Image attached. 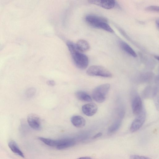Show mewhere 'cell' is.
Wrapping results in <instances>:
<instances>
[{
  "mask_svg": "<svg viewBox=\"0 0 159 159\" xmlns=\"http://www.w3.org/2000/svg\"><path fill=\"white\" fill-rule=\"evenodd\" d=\"M66 44L76 66L81 70L86 69L89 63L88 57L80 51L77 49L75 44L73 42L68 41L66 43Z\"/></svg>",
  "mask_w": 159,
  "mask_h": 159,
  "instance_id": "6da1fadb",
  "label": "cell"
},
{
  "mask_svg": "<svg viewBox=\"0 0 159 159\" xmlns=\"http://www.w3.org/2000/svg\"><path fill=\"white\" fill-rule=\"evenodd\" d=\"M85 20L87 23L92 27L111 33L114 32L105 18L95 15H89L85 17Z\"/></svg>",
  "mask_w": 159,
  "mask_h": 159,
  "instance_id": "7a4b0ae2",
  "label": "cell"
},
{
  "mask_svg": "<svg viewBox=\"0 0 159 159\" xmlns=\"http://www.w3.org/2000/svg\"><path fill=\"white\" fill-rule=\"evenodd\" d=\"M110 87V84L107 83L101 84L97 87L92 91L93 98L98 103L103 102L106 100Z\"/></svg>",
  "mask_w": 159,
  "mask_h": 159,
  "instance_id": "3957f363",
  "label": "cell"
},
{
  "mask_svg": "<svg viewBox=\"0 0 159 159\" xmlns=\"http://www.w3.org/2000/svg\"><path fill=\"white\" fill-rule=\"evenodd\" d=\"M86 74L90 76H98L111 78L112 74L105 67L101 66L94 65L90 66L86 71Z\"/></svg>",
  "mask_w": 159,
  "mask_h": 159,
  "instance_id": "277c9868",
  "label": "cell"
},
{
  "mask_svg": "<svg viewBox=\"0 0 159 159\" xmlns=\"http://www.w3.org/2000/svg\"><path fill=\"white\" fill-rule=\"evenodd\" d=\"M146 117V113L143 110L132 122L130 128L131 132H135L141 128L145 122Z\"/></svg>",
  "mask_w": 159,
  "mask_h": 159,
  "instance_id": "5b68a950",
  "label": "cell"
},
{
  "mask_svg": "<svg viewBox=\"0 0 159 159\" xmlns=\"http://www.w3.org/2000/svg\"><path fill=\"white\" fill-rule=\"evenodd\" d=\"M27 119L28 123L31 128L36 130L40 129L41 119L39 115L34 113L30 114L28 115Z\"/></svg>",
  "mask_w": 159,
  "mask_h": 159,
  "instance_id": "8992f818",
  "label": "cell"
},
{
  "mask_svg": "<svg viewBox=\"0 0 159 159\" xmlns=\"http://www.w3.org/2000/svg\"><path fill=\"white\" fill-rule=\"evenodd\" d=\"M88 2L92 4L99 6L107 9L113 8L116 4L115 1L113 0H92Z\"/></svg>",
  "mask_w": 159,
  "mask_h": 159,
  "instance_id": "52a82bcc",
  "label": "cell"
},
{
  "mask_svg": "<svg viewBox=\"0 0 159 159\" xmlns=\"http://www.w3.org/2000/svg\"><path fill=\"white\" fill-rule=\"evenodd\" d=\"M132 108L133 114L137 116L143 110L142 102L141 98L136 95L133 98L132 102Z\"/></svg>",
  "mask_w": 159,
  "mask_h": 159,
  "instance_id": "ba28073f",
  "label": "cell"
},
{
  "mask_svg": "<svg viewBox=\"0 0 159 159\" xmlns=\"http://www.w3.org/2000/svg\"><path fill=\"white\" fill-rule=\"evenodd\" d=\"M98 107L94 103H89L85 104L82 107L83 113L87 116H92L94 115L97 111Z\"/></svg>",
  "mask_w": 159,
  "mask_h": 159,
  "instance_id": "9c48e42d",
  "label": "cell"
},
{
  "mask_svg": "<svg viewBox=\"0 0 159 159\" xmlns=\"http://www.w3.org/2000/svg\"><path fill=\"white\" fill-rule=\"evenodd\" d=\"M158 92L157 87H152L151 86L146 87L143 91L142 95L144 98H147L150 97L155 96Z\"/></svg>",
  "mask_w": 159,
  "mask_h": 159,
  "instance_id": "30bf717a",
  "label": "cell"
},
{
  "mask_svg": "<svg viewBox=\"0 0 159 159\" xmlns=\"http://www.w3.org/2000/svg\"><path fill=\"white\" fill-rule=\"evenodd\" d=\"M71 121L75 126L77 128L83 127L86 124V121L84 118L79 115L72 116L71 118Z\"/></svg>",
  "mask_w": 159,
  "mask_h": 159,
  "instance_id": "8fae6325",
  "label": "cell"
},
{
  "mask_svg": "<svg viewBox=\"0 0 159 159\" xmlns=\"http://www.w3.org/2000/svg\"><path fill=\"white\" fill-rule=\"evenodd\" d=\"M75 143V141L73 139H61L59 145L56 148L59 150L63 149L73 146Z\"/></svg>",
  "mask_w": 159,
  "mask_h": 159,
  "instance_id": "7c38bea8",
  "label": "cell"
},
{
  "mask_svg": "<svg viewBox=\"0 0 159 159\" xmlns=\"http://www.w3.org/2000/svg\"><path fill=\"white\" fill-rule=\"evenodd\" d=\"M75 44L78 50L82 52L87 51L90 48L89 43L84 39L78 40Z\"/></svg>",
  "mask_w": 159,
  "mask_h": 159,
  "instance_id": "4fadbf2b",
  "label": "cell"
},
{
  "mask_svg": "<svg viewBox=\"0 0 159 159\" xmlns=\"http://www.w3.org/2000/svg\"><path fill=\"white\" fill-rule=\"evenodd\" d=\"M8 145L11 151L14 153L24 158V154L20 150L16 143L14 140H11L8 143Z\"/></svg>",
  "mask_w": 159,
  "mask_h": 159,
  "instance_id": "5bb4252c",
  "label": "cell"
},
{
  "mask_svg": "<svg viewBox=\"0 0 159 159\" xmlns=\"http://www.w3.org/2000/svg\"><path fill=\"white\" fill-rule=\"evenodd\" d=\"M75 96L78 99L81 101L90 102L92 101V98L90 96L84 91H77L75 93Z\"/></svg>",
  "mask_w": 159,
  "mask_h": 159,
  "instance_id": "9a60e30c",
  "label": "cell"
},
{
  "mask_svg": "<svg viewBox=\"0 0 159 159\" xmlns=\"http://www.w3.org/2000/svg\"><path fill=\"white\" fill-rule=\"evenodd\" d=\"M120 44L121 48L129 55L134 57H137L135 52L127 43L125 42L121 41Z\"/></svg>",
  "mask_w": 159,
  "mask_h": 159,
  "instance_id": "2e32d148",
  "label": "cell"
},
{
  "mask_svg": "<svg viewBox=\"0 0 159 159\" xmlns=\"http://www.w3.org/2000/svg\"><path fill=\"white\" fill-rule=\"evenodd\" d=\"M38 139L48 146L56 147L59 145L60 142V139L56 140L42 137L38 138Z\"/></svg>",
  "mask_w": 159,
  "mask_h": 159,
  "instance_id": "e0dca14e",
  "label": "cell"
},
{
  "mask_svg": "<svg viewBox=\"0 0 159 159\" xmlns=\"http://www.w3.org/2000/svg\"><path fill=\"white\" fill-rule=\"evenodd\" d=\"M153 74L151 72H147L141 74L139 77L140 82L143 83H147L151 82L153 79Z\"/></svg>",
  "mask_w": 159,
  "mask_h": 159,
  "instance_id": "ac0fdd59",
  "label": "cell"
},
{
  "mask_svg": "<svg viewBox=\"0 0 159 159\" xmlns=\"http://www.w3.org/2000/svg\"><path fill=\"white\" fill-rule=\"evenodd\" d=\"M121 123V120L120 119H118L115 121L109 127L108 132L109 133H113L120 127Z\"/></svg>",
  "mask_w": 159,
  "mask_h": 159,
  "instance_id": "d6986e66",
  "label": "cell"
},
{
  "mask_svg": "<svg viewBox=\"0 0 159 159\" xmlns=\"http://www.w3.org/2000/svg\"><path fill=\"white\" fill-rule=\"evenodd\" d=\"M145 9L148 11L159 12V7L157 6H150L146 7Z\"/></svg>",
  "mask_w": 159,
  "mask_h": 159,
  "instance_id": "ffe728a7",
  "label": "cell"
},
{
  "mask_svg": "<svg viewBox=\"0 0 159 159\" xmlns=\"http://www.w3.org/2000/svg\"><path fill=\"white\" fill-rule=\"evenodd\" d=\"M129 159H152L151 158L144 156L136 155H131L130 156Z\"/></svg>",
  "mask_w": 159,
  "mask_h": 159,
  "instance_id": "44dd1931",
  "label": "cell"
},
{
  "mask_svg": "<svg viewBox=\"0 0 159 159\" xmlns=\"http://www.w3.org/2000/svg\"><path fill=\"white\" fill-rule=\"evenodd\" d=\"M35 90L34 89L31 88L29 89L26 92V95L28 97H31L33 96Z\"/></svg>",
  "mask_w": 159,
  "mask_h": 159,
  "instance_id": "7402d4cb",
  "label": "cell"
},
{
  "mask_svg": "<svg viewBox=\"0 0 159 159\" xmlns=\"http://www.w3.org/2000/svg\"><path fill=\"white\" fill-rule=\"evenodd\" d=\"M47 84L50 86H54L56 84L55 81L52 80H48L47 82Z\"/></svg>",
  "mask_w": 159,
  "mask_h": 159,
  "instance_id": "603a6c76",
  "label": "cell"
},
{
  "mask_svg": "<svg viewBox=\"0 0 159 159\" xmlns=\"http://www.w3.org/2000/svg\"><path fill=\"white\" fill-rule=\"evenodd\" d=\"M102 135V134L101 133H99L93 137V139H95L101 137Z\"/></svg>",
  "mask_w": 159,
  "mask_h": 159,
  "instance_id": "cb8c5ba5",
  "label": "cell"
},
{
  "mask_svg": "<svg viewBox=\"0 0 159 159\" xmlns=\"http://www.w3.org/2000/svg\"><path fill=\"white\" fill-rule=\"evenodd\" d=\"M77 159H92L91 157H82Z\"/></svg>",
  "mask_w": 159,
  "mask_h": 159,
  "instance_id": "d4e9b609",
  "label": "cell"
},
{
  "mask_svg": "<svg viewBox=\"0 0 159 159\" xmlns=\"http://www.w3.org/2000/svg\"><path fill=\"white\" fill-rule=\"evenodd\" d=\"M156 26L157 29H158L159 28V20L158 19H157L156 20Z\"/></svg>",
  "mask_w": 159,
  "mask_h": 159,
  "instance_id": "484cf974",
  "label": "cell"
},
{
  "mask_svg": "<svg viewBox=\"0 0 159 159\" xmlns=\"http://www.w3.org/2000/svg\"><path fill=\"white\" fill-rule=\"evenodd\" d=\"M154 57L155 59H156L158 61H159V56H158L155 55Z\"/></svg>",
  "mask_w": 159,
  "mask_h": 159,
  "instance_id": "4316f807",
  "label": "cell"
}]
</instances>
